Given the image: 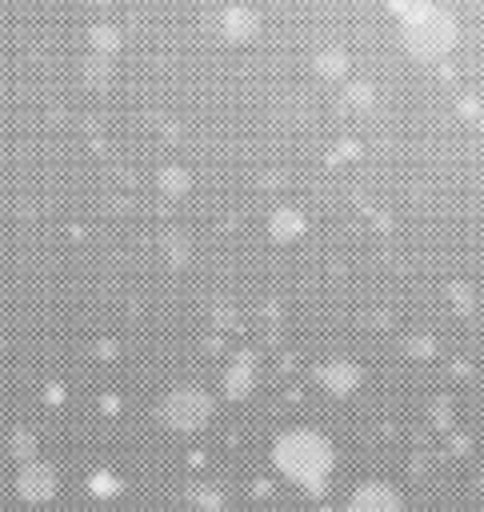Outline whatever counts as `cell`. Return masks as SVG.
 <instances>
[{"label":"cell","mask_w":484,"mask_h":512,"mask_svg":"<svg viewBox=\"0 0 484 512\" xmlns=\"http://www.w3.org/2000/svg\"><path fill=\"white\" fill-rule=\"evenodd\" d=\"M344 68H348V56H344L340 48H324V52L316 56V72L328 76V80H344Z\"/></svg>","instance_id":"cell-10"},{"label":"cell","mask_w":484,"mask_h":512,"mask_svg":"<svg viewBox=\"0 0 484 512\" xmlns=\"http://www.w3.org/2000/svg\"><path fill=\"white\" fill-rule=\"evenodd\" d=\"M320 384L332 392V396H348L356 384H360V368L348 364V360H332L320 368Z\"/></svg>","instance_id":"cell-6"},{"label":"cell","mask_w":484,"mask_h":512,"mask_svg":"<svg viewBox=\"0 0 484 512\" xmlns=\"http://www.w3.org/2000/svg\"><path fill=\"white\" fill-rule=\"evenodd\" d=\"M388 12L396 16L400 40L412 56L436 60V56H448L456 48L460 28L440 4H432V0H388Z\"/></svg>","instance_id":"cell-1"},{"label":"cell","mask_w":484,"mask_h":512,"mask_svg":"<svg viewBox=\"0 0 484 512\" xmlns=\"http://www.w3.org/2000/svg\"><path fill=\"white\" fill-rule=\"evenodd\" d=\"M208 412H212V400H208L200 388H176V392H168V396L156 404V416H160L172 432H180V436L196 432V428L208 420Z\"/></svg>","instance_id":"cell-3"},{"label":"cell","mask_w":484,"mask_h":512,"mask_svg":"<svg viewBox=\"0 0 484 512\" xmlns=\"http://www.w3.org/2000/svg\"><path fill=\"white\" fill-rule=\"evenodd\" d=\"M248 364H252V356L244 352V356L236 360V368L228 372V380H224V388H228V396H232V400L248 392V380H252V368H248Z\"/></svg>","instance_id":"cell-11"},{"label":"cell","mask_w":484,"mask_h":512,"mask_svg":"<svg viewBox=\"0 0 484 512\" xmlns=\"http://www.w3.org/2000/svg\"><path fill=\"white\" fill-rule=\"evenodd\" d=\"M256 32H260V20H256L248 8H228V12H224V36H228V40L248 44Z\"/></svg>","instance_id":"cell-8"},{"label":"cell","mask_w":484,"mask_h":512,"mask_svg":"<svg viewBox=\"0 0 484 512\" xmlns=\"http://www.w3.org/2000/svg\"><path fill=\"white\" fill-rule=\"evenodd\" d=\"M116 44H120V36H116L112 24H92V28H88V52L112 60V56H116Z\"/></svg>","instance_id":"cell-9"},{"label":"cell","mask_w":484,"mask_h":512,"mask_svg":"<svg viewBox=\"0 0 484 512\" xmlns=\"http://www.w3.org/2000/svg\"><path fill=\"white\" fill-rule=\"evenodd\" d=\"M344 512H400V492L384 480H368L348 496Z\"/></svg>","instance_id":"cell-5"},{"label":"cell","mask_w":484,"mask_h":512,"mask_svg":"<svg viewBox=\"0 0 484 512\" xmlns=\"http://www.w3.org/2000/svg\"><path fill=\"white\" fill-rule=\"evenodd\" d=\"M300 232H304V216H300L296 208H288V204L272 208V216H268V236H272V240L288 244V240H296Z\"/></svg>","instance_id":"cell-7"},{"label":"cell","mask_w":484,"mask_h":512,"mask_svg":"<svg viewBox=\"0 0 484 512\" xmlns=\"http://www.w3.org/2000/svg\"><path fill=\"white\" fill-rule=\"evenodd\" d=\"M272 464L308 496H320L332 472V444L312 428H288L272 444Z\"/></svg>","instance_id":"cell-2"},{"label":"cell","mask_w":484,"mask_h":512,"mask_svg":"<svg viewBox=\"0 0 484 512\" xmlns=\"http://www.w3.org/2000/svg\"><path fill=\"white\" fill-rule=\"evenodd\" d=\"M16 492L24 496V500H52L56 496V472L36 456V460H28V464H20L16 468Z\"/></svg>","instance_id":"cell-4"},{"label":"cell","mask_w":484,"mask_h":512,"mask_svg":"<svg viewBox=\"0 0 484 512\" xmlns=\"http://www.w3.org/2000/svg\"><path fill=\"white\" fill-rule=\"evenodd\" d=\"M344 104H348V108H360V112H368V108H372V88H368V84H348V92H344Z\"/></svg>","instance_id":"cell-12"},{"label":"cell","mask_w":484,"mask_h":512,"mask_svg":"<svg viewBox=\"0 0 484 512\" xmlns=\"http://www.w3.org/2000/svg\"><path fill=\"white\" fill-rule=\"evenodd\" d=\"M196 504H204V508H216V492H212V488L196 492Z\"/></svg>","instance_id":"cell-13"}]
</instances>
